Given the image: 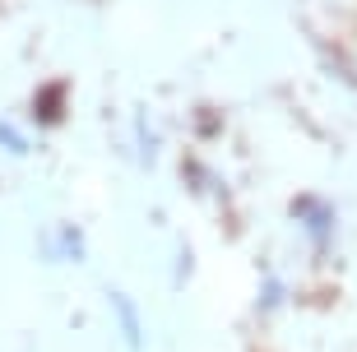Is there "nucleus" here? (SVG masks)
<instances>
[{
    "instance_id": "1",
    "label": "nucleus",
    "mask_w": 357,
    "mask_h": 352,
    "mask_svg": "<svg viewBox=\"0 0 357 352\" xmlns=\"http://www.w3.org/2000/svg\"><path fill=\"white\" fill-rule=\"evenodd\" d=\"M116 311H121V329H126L130 348H139V320H135V306H126V301L116 297Z\"/></svg>"
}]
</instances>
